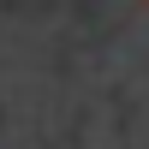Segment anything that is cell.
<instances>
[{"instance_id":"cell-1","label":"cell","mask_w":149,"mask_h":149,"mask_svg":"<svg viewBox=\"0 0 149 149\" xmlns=\"http://www.w3.org/2000/svg\"><path fill=\"white\" fill-rule=\"evenodd\" d=\"M143 6H149V0H143Z\"/></svg>"}]
</instances>
